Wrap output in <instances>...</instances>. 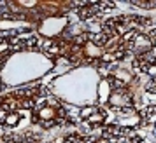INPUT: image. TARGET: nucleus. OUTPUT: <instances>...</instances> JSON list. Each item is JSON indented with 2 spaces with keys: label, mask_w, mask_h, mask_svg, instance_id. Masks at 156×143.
<instances>
[{
  "label": "nucleus",
  "mask_w": 156,
  "mask_h": 143,
  "mask_svg": "<svg viewBox=\"0 0 156 143\" xmlns=\"http://www.w3.org/2000/svg\"><path fill=\"white\" fill-rule=\"evenodd\" d=\"M5 124H7V126H14V124H18V122H20V115L18 114H9L7 117H5Z\"/></svg>",
  "instance_id": "1"
}]
</instances>
